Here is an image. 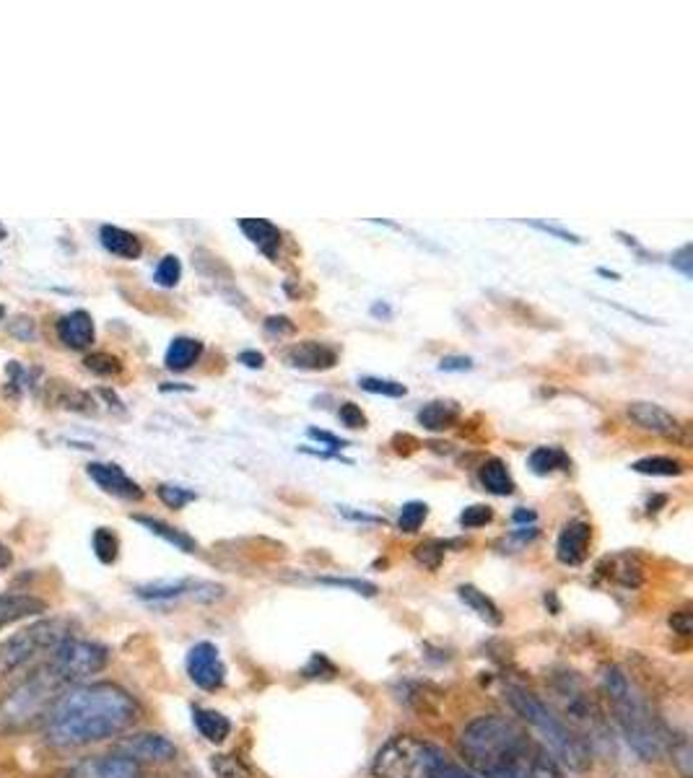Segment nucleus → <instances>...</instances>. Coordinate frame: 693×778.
<instances>
[{
	"mask_svg": "<svg viewBox=\"0 0 693 778\" xmlns=\"http://www.w3.org/2000/svg\"><path fill=\"white\" fill-rule=\"evenodd\" d=\"M187 675L200 691H219L226 680V664L221 659L219 649L211 641H200L187 651L185 659Z\"/></svg>",
	"mask_w": 693,
	"mask_h": 778,
	"instance_id": "obj_10",
	"label": "nucleus"
},
{
	"mask_svg": "<svg viewBox=\"0 0 693 778\" xmlns=\"http://www.w3.org/2000/svg\"><path fill=\"white\" fill-rule=\"evenodd\" d=\"M670 625H673L676 634L689 636L691 630H693V623H691V610H689V608H683V610H678V613L670 615Z\"/></svg>",
	"mask_w": 693,
	"mask_h": 778,
	"instance_id": "obj_46",
	"label": "nucleus"
},
{
	"mask_svg": "<svg viewBox=\"0 0 693 778\" xmlns=\"http://www.w3.org/2000/svg\"><path fill=\"white\" fill-rule=\"evenodd\" d=\"M374 778H475L432 742L398 734L379 747L372 763Z\"/></svg>",
	"mask_w": 693,
	"mask_h": 778,
	"instance_id": "obj_5",
	"label": "nucleus"
},
{
	"mask_svg": "<svg viewBox=\"0 0 693 778\" xmlns=\"http://www.w3.org/2000/svg\"><path fill=\"white\" fill-rule=\"evenodd\" d=\"M133 519H136V522L141 524V527H145V530H149L151 534H156V538H162L164 543L175 545L177 551H183V553H196V551H198V543L190 538V534L183 532V530H177V527L162 522V519L143 517V514H136Z\"/></svg>",
	"mask_w": 693,
	"mask_h": 778,
	"instance_id": "obj_26",
	"label": "nucleus"
},
{
	"mask_svg": "<svg viewBox=\"0 0 693 778\" xmlns=\"http://www.w3.org/2000/svg\"><path fill=\"white\" fill-rule=\"evenodd\" d=\"M158 493V498L169 506V509H183V506H187L190 502H196L198 498V493L196 491H190V488H183V485H172V483H162L156 488Z\"/></svg>",
	"mask_w": 693,
	"mask_h": 778,
	"instance_id": "obj_35",
	"label": "nucleus"
},
{
	"mask_svg": "<svg viewBox=\"0 0 693 778\" xmlns=\"http://www.w3.org/2000/svg\"><path fill=\"white\" fill-rule=\"evenodd\" d=\"M62 638H68V623L60 621V617H50V621L26 625L19 634L0 641V680L16 675L19 670L30 667L34 659L52 651Z\"/></svg>",
	"mask_w": 693,
	"mask_h": 778,
	"instance_id": "obj_7",
	"label": "nucleus"
},
{
	"mask_svg": "<svg viewBox=\"0 0 693 778\" xmlns=\"http://www.w3.org/2000/svg\"><path fill=\"white\" fill-rule=\"evenodd\" d=\"M462 410L457 402L453 400H432L426 402L424 408L419 410V423L426 431H434V434H439V431L453 428L457 421H460Z\"/></svg>",
	"mask_w": 693,
	"mask_h": 778,
	"instance_id": "obj_22",
	"label": "nucleus"
},
{
	"mask_svg": "<svg viewBox=\"0 0 693 778\" xmlns=\"http://www.w3.org/2000/svg\"><path fill=\"white\" fill-rule=\"evenodd\" d=\"M158 389H162V392H172V389H175V392H192V387L185 385H162Z\"/></svg>",
	"mask_w": 693,
	"mask_h": 778,
	"instance_id": "obj_53",
	"label": "nucleus"
},
{
	"mask_svg": "<svg viewBox=\"0 0 693 778\" xmlns=\"http://www.w3.org/2000/svg\"><path fill=\"white\" fill-rule=\"evenodd\" d=\"M45 610H47V602L34 594H26V592L0 594V630L9 628V625L19 621H26V617L42 615Z\"/></svg>",
	"mask_w": 693,
	"mask_h": 778,
	"instance_id": "obj_19",
	"label": "nucleus"
},
{
	"mask_svg": "<svg viewBox=\"0 0 693 778\" xmlns=\"http://www.w3.org/2000/svg\"><path fill=\"white\" fill-rule=\"evenodd\" d=\"M670 266H673L676 270H681L683 278H689L691 281V275H693V268H691V245H685L678 249V252L670 257Z\"/></svg>",
	"mask_w": 693,
	"mask_h": 778,
	"instance_id": "obj_45",
	"label": "nucleus"
},
{
	"mask_svg": "<svg viewBox=\"0 0 693 778\" xmlns=\"http://www.w3.org/2000/svg\"><path fill=\"white\" fill-rule=\"evenodd\" d=\"M99 241L109 255L122 257V260H138V257L143 255V241L138 239L133 232H125L120 226H113V224L102 226Z\"/></svg>",
	"mask_w": 693,
	"mask_h": 778,
	"instance_id": "obj_21",
	"label": "nucleus"
},
{
	"mask_svg": "<svg viewBox=\"0 0 693 778\" xmlns=\"http://www.w3.org/2000/svg\"><path fill=\"white\" fill-rule=\"evenodd\" d=\"M296 330V325L291 322L289 317H268L266 319V332L268 335H291Z\"/></svg>",
	"mask_w": 693,
	"mask_h": 778,
	"instance_id": "obj_44",
	"label": "nucleus"
},
{
	"mask_svg": "<svg viewBox=\"0 0 693 778\" xmlns=\"http://www.w3.org/2000/svg\"><path fill=\"white\" fill-rule=\"evenodd\" d=\"M141 719V706L115 683H81L55 700L45 721L50 745L75 750L125 734Z\"/></svg>",
	"mask_w": 693,
	"mask_h": 778,
	"instance_id": "obj_1",
	"label": "nucleus"
},
{
	"mask_svg": "<svg viewBox=\"0 0 693 778\" xmlns=\"http://www.w3.org/2000/svg\"><path fill=\"white\" fill-rule=\"evenodd\" d=\"M457 597H460V600L466 602L481 621H486L489 625H502L504 615L502 610H498V604L491 600V597H486V592H481V589L473 587V584H462V587H457Z\"/></svg>",
	"mask_w": 693,
	"mask_h": 778,
	"instance_id": "obj_27",
	"label": "nucleus"
},
{
	"mask_svg": "<svg viewBox=\"0 0 693 778\" xmlns=\"http://www.w3.org/2000/svg\"><path fill=\"white\" fill-rule=\"evenodd\" d=\"M86 475L99 485L104 493L109 496L122 498V502H141L143 488L138 485L133 478L125 475V470L115 462H92L86 464Z\"/></svg>",
	"mask_w": 693,
	"mask_h": 778,
	"instance_id": "obj_13",
	"label": "nucleus"
},
{
	"mask_svg": "<svg viewBox=\"0 0 693 778\" xmlns=\"http://www.w3.org/2000/svg\"><path fill=\"white\" fill-rule=\"evenodd\" d=\"M179 278H183V262H179L177 255H166L162 257V262H158L154 270V283L162 288H175L179 283Z\"/></svg>",
	"mask_w": 693,
	"mask_h": 778,
	"instance_id": "obj_33",
	"label": "nucleus"
},
{
	"mask_svg": "<svg viewBox=\"0 0 693 778\" xmlns=\"http://www.w3.org/2000/svg\"><path fill=\"white\" fill-rule=\"evenodd\" d=\"M216 589V584H198L190 579H179V581H154V584H143V587H136V594L145 602H169L177 600L183 594H196L200 600H208L203 592H211Z\"/></svg>",
	"mask_w": 693,
	"mask_h": 778,
	"instance_id": "obj_17",
	"label": "nucleus"
},
{
	"mask_svg": "<svg viewBox=\"0 0 693 778\" xmlns=\"http://www.w3.org/2000/svg\"><path fill=\"white\" fill-rule=\"evenodd\" d=\"M307 434H309V439H315V441L325 444V447H330L332 451H341V449L349 447V441L341 439V436L330 434V431H322V428H309Z\"/></svg>",
	"mask_w": 693,
	"mask_h": 778,
	"instance_id": "obj_43",
	"label": "nucleus"
},
{
	"mask_svg": "<svg viewBox=\"0 0 693 778\" xmlns=\"http://www.w3.org/2000/svg\"><path fill=\"white\" fill-rule=\"evenodd\" d=\"M632 470L639 472V475L676 478V475H683L685 464L681 460H673V457H644V460H636L632 464Z\"/></svg>",
	"mask_w": 693,
	"mask_h": 778,
	"instance_id": "obj_28",
	"label": "nucleus"
},
{
	"mask_svg": "<svg viewBox=\"0 0 693 778\" xmlns=\"http://www.w3.org/2000/svg\"><path fill=\"white\" fill-rule=\"evenodd\" d=\"M286 364L294 366V369L328 372L338 364V351L330 349L328 343L304 340V343L291 345V349L286 351Z\"/></svg>",
	"mask_w": 693,
	"mask_h": 778,
	"instance_id": "obj_15",
	"label": "nucleus"
},
{
	"mask_svg": "<svg viewBox=\"0 0 693 778\" xmlns=\"http://www.w3.org/2000/svg\"><path fill=\"white\" fill-rule=\"evenodd\" d=\"M66 680L50 662H45L37 672L21 680L5 698H0V732L19 734L34 727H45L55 700L68 691Z\"/></svg>",
	"mask_w": 693,
	"mask_h": 778,
	"instance_id": "obj_6",
	"label": "nucleus"
},
{
	"mask_svg": "<svg viewBox=\"0 0 693 778\" xmlns=\"http://www.w3.org/2000/svg\"><path fill=\"white\" fill-rule=\"evenodd\" d=\"M592 543V527L582 519H572L564 524L556 540V558L564 566H582Z\"/></svg>",
	"mask_w": 693,
	"mask_h": 778,
	"instance_id": "obj_14",
	"label": "nucleus"
},
{
	"mask_svg": "<svg viewBox=\"0 0 693 778\" xmlns=\"http://www.w3.org/2000/svg\"><path fill=\"white\" fill-rule=\"evenodd\" d=\"M58 335L62 340V345H68L71 351L92 349L96 335L92 315L83 309H73L68 311V315H62L58 322Z\"/></svg>",
	"mask_w": 693,
	"mask_h": 778,
	"instance_id": "obj_16",
	"label": "nucleus"
},
{
	"mask_svg": "<svg viewBox=\"0 0 693 778\" xmlns=\"http://www.w3.org/2000/svg\"><path fill=\"white\" fill-rule=\"evenodd\" d=\"M460 755L481 778H566L561 763L509 717H478L462 729Z\"/></svg>",
	"mask_w": 693,
	"mask_h": 778,
	"instance_id": "obj_2",
	"label": "nucleus"
},
{
	"mask_svg": "<svg viewBox=\"0 0 693 778\" xmlns=\"http://www.w3.org/2000/svg\"><path fill=\"white\" fill-rule=\"evenodd\" d=\"M445 547L447 545L442 540H428V543L415 547V561L434 571V568H439L442 558H445Z\"/></svg>",
	"mask_w": 693,
	"mask_h": 778,
	"instance_id": "obj_36",
	"label": "nucleus"
},
{
	"mask_svg": "<svg viewBox=\"0 0 693 778\" xmlns=\"http://www.w3.org/2000/svg\"><path fill=\"white\" fill-rule=\"evenodd\" d=\"M3 315H5V307H3V304H0V319H3Z\"/></svg>",
	"mask_w": 693,
	"mask_h": 778,
	"instance_id": "obj_56",
	"label": "nucleus"
},
{
	"mask_svg": "<svg viewBox=\"0 0 693 778\" xmlns=\"http://www.w3.org/2000/svg\"><path fill=\"white\" fill-rule=\"evenodd\" d=\"M239 364H245L247 369H262V366H266V356H262V353H258V351H242Z\"/></svg>",
	"mask_w": 693,
	"mask_h": 778,
	"instance_id": "obj_48",
	"label": "nucleus"
},
{
	"mask_svg": "<svg viewBox=\"0 0 693 778\" xmlns=\"http://www.w3.org/2000/svg\"><path fill=\"white\" fill-rule=\"evenodd\" d=\"M200 356H203V343H200V340L175 338L169 343V349H166L164 364H166V369H172V372H187Z\"/></svg>",
	"mask_w": 693,
	"mask_h": 778,
	"instance_id": "obj_25",
	"label": "nucleus"
},
{
	"mask_svg": "<svg viewBox=\"0 0 693 778\" xmlns=\"http://www.w3.org/2000/svg\"><path fill=\"white\" fill-rule=\"evenodd\" d=\"M530 470L536 475H549L553 470H569V457L556 447H538L530 455Z\"/></svg>",
	"mask_w": 693,
	"mask_h": 778,
	"instance_id": "obj_29",
	"label": "nucleus"
},
{
	"mask_svg": "<svg viewBox=\"0 0 693 778\" xmlns=\"http://www.w3.org/2000/svg\"><path fill=\"white\" fill-rule=\"evenodd\" d=\"M138 778H158V776H138Z\"/></svg>",
	"mask_w": 693,
	"mask_h": 778,
	"instance_id": "obj_57",
	"label": "nucleus"
},
{
	"mask_svg": "<svg viewBox=\"0 0 693 778\" xmlns=\"http://www.w3.org/2000/svg\"><path fill=\"white\" fill-rule=\"evenodd\" d=\"M525 224L532 226V228H538V232H543V234H549L553 236V239H561V241H569V245H582V239L577 234H572V232H566V228H561V226H553V224H545V221H528L525 219Z\"/></svg>",
	"mask_w": 693,
	"mask_h": 778,
	"instance_id": "obj_42",
	"label": "nucleus"
},
{
	"mask_svg": "<svg viewBox=\"0 0 693 778\" xmlns=\"http://www.w3.org/2000/svg\"><path fill=\"white\" fill-rule=\"evenodd\" d=\"M442 372H470L473 369V358L468 356H445L439 364Z\"/></svg>",
	"mask_w": 693,
	"mask_h": 778,
	"instance_id": "obj_47",
	"label": "nucleus"
},
{
	"mask_svg": "<svg viewBox=\"0 0 693 778\" xmlns=\"http://www.w3.org/2000/svg\"><path fill=\"white\" fill-rule=\"evenodd\" d=\"M211 768L216 770L219 778H249L247 768L237 758H232V755H213Z\"/></svg>",
	"mask_w": 693,
	"mask_h": 778,
	"instance_id": "obj_38",
	"label": "nucleus"
},
{
	"mask_svg": "<svg viewBox=\"0 0 693 778\" xmlns=\"http://www.w3.org/2000/svg\"><path fill=\"white\" fill-rule=\"evenodd\" d=\"M9 332L21 343H32L34 338H37V322H34L32 317H16L13 322H9Z\"/></svg>",
	"mask_w": 693,
	"mask_h": 778,
	"instance_id": "obj_40",
	"label": "nucleus"
},
{
	"mask_svg": "<svg viewBox=\"0 0 693 778\" xmlns=\"http://www.w3.org/2000/svg\"><path fill=\"white\" fill-rule=\"evenodd\" d=\"M478 481H481V485L489 493H494V496H512V493H515L512 472L507 470V464L498 460V457H491V460L481 464V470H478Z\"/></svg>",
	"mask_w": 693,
	"mask_h": 778,
	"instance_id": "obj_24",
	"label": "nucleus"
},
{
	"mask_svg": "<svg viewBox=\"0 0 693 778\" xmlns=\"http://www.w3.org/2000/svg\"><path fill=\"white\" fill-rule=\"evenodd\" d=\"M320 584H328V587L351 589V592L364 594V597H374V594H377V584L364 581V579H332V576H320Z\"/></svg>",
	"mask_w": 693,
	"mask_h": 778,
	"instance_id": "obj_39",
	"label": "nucleus"
},
{
	"mask_svg": "<svg viewBox=\"0 0 693 778\" xmlns=\"http://www.w3.org/2000/svg\"><path fill=\"white\" fill-rule=\"evenodd\" d=\"M83 366L96 377H117L122 372V361L113 356V353H89L83 358Z\"/></svg>",
	"mask_w": 693,
	"mask_h": 778,
	"instance_id": "obj_32",
	"label": "nucleus"
},
{
	"mask_svg": "<svg viewBox=\"0 0 693 778\" xmlns=\"http://www.w3.org/2000/svg\"><path fill=\"white\" fill-rule=\"evenodd\" d=\"M117 753L136 761L138 766L141 763H169L177 758V745L158 732H138L117 742Z\"/></svg>",
	"mask_w": 693,
	"mask_h": 778,
	"instance_id": "obj_11",
	"label": "nucleus"
},
{
	"mask_svg": "<svg viewBox=\"0 0 693 778\" xmlns=\"http://www.w3.org/2000/svg\"><path fill=\"white\" fill-rule=\"evenodd\" d=\"M515 522H517V524H522V522H536V511L517 509V511H515Z\"/></svg>",
	"mask_w": 693,
	"mask_h": 778,
	"instance_id": "obj_50",
	"label": "nucleus"
},
{
	"mask_svg": "<svg viewBox=\"0 0 693 778\" xmlns=\"http://www.w3.org/2000/svg\"><path fill=\"white\" fill-rule=\"evenodd\" d=\"M341 514H343V517L353 519V522H369V524H379V522H383V519H379V517H372V514H364V511H351V506H341Z\"/></svg>",
	"mask_w": 693,
	"mask_h": 778,
	"instance_id": "obj_49",
	"label": "nucleus"
},
{
	"mask_svg": "<svg viewBox=\"0 0 693 778\" xmlns=\"http://www.w3.org/2000/svg\"><path fill=\"white\" fill-rule=\"evenodd\" d=\"M192 724L208 742L213 745H221L228 734H232V721H228L221 711H213V708L196 706L192 708Z\"/></svg>",
	"mask_w": 693,
	"mask_h": 778,
	"instance_id": "obj_23",
	"label": "nucleus"
},
{
	"mask_svg": "<svg viewBox=\"0 0 693 778\" xmlns=\"http://www.w3.org/2000/svg\"><path fill=\"white\" fill-rule=\"evenodd\" d=\"M600 685H602V693H606L608 704L613 708L615 724L621 727L629 747L647 763L660 758L662 755L660 727H657L647 700L639 696V691H636L626 672H623L619 664H606L600 670Z\"/></svg>",
	"mask_w": 693,
	"mask_h": 778,
	"instance_id": "obj_4",
	"label": "nucleus"
},
{
	"mask_svg": "<svg viewBox=\"0 0 693 778\" xmlns=\"http://www.w3.org/2000/svg\"><path fill=\"white\" fill-rule=\"evenodd\" d=\"M629 419H632L642 431L657 436H676L678 434V419L668 410L655 405V402H632L629 405Z\"/></svg>",
	"mask_w": 693,
	"mask_h": 778,
	"instance_id": "obj_18",
	"label": "nucleus"
},
{
	"mask_svg": "<svg viewBox=\"0 0 693 778\" xmlns=\"http://www.w3.org/2000/svg\"><path fill=\"white\" fill-rule=\"evenodd\" d=\"M141 766L136 761L125 758L120 753L113 755H92L83 758L66 770L62 778H138Z\"/></svg>",
	"mask_w": 693,
	"mask_h": 778,
	"instance_id": "obj_12",
	"label": "nucleus"
},
{
	"mask_svg": "<svg viewBox=\"0 0 693 778\" xmlns=\"http://www.w3.org/2000/svg\"><path fill=\"white\" fill-rule=\"evenodd\" d=\"M553 693H556V700L561 706V714H564L566 724H582V727H600L598 708H595L592 698L587 696V691L582 687V680L572 672H564V675L553 677Z\"/></svg>",
	"mask_w": 693,
	"mask_h": 778,
	"instance_id": "obj_9",
	"label": "nucleus"
},
{
	"mask_svg": "<svg viewBox=\"0 0 693 778\" xmlns=\"http://www.w3.org/2000/svg\"><path fill=\"white\" fill-rule=\"evenodd\" d=\"M338 415H341L345 428H353V431L366 428V415H364V410L356 405V402H343L341 410H338Z\"/></svg>",
	"mask_w": 693,
	"mask_h": 778,
	"instance_id": "obj_41",
	"label": "nucleus"
},
{
	"mask_svg": "<svg viewBox=\"0 0 693 778\" xmlns=\"http://www.w3.org/2000/svg\"><path fill=\"white\" fill-rule=\"evenodd\" d=\"M55 670L60 672V677L66 680L68 685H81L83 680L99 675L104 667L109 664V651L107 646L96 644V641H83V638H62V641L50 651V659H47Z\"/></svg>",
	"mask_w": 693,
	"mask_h": 778,
	"instance_id": "obj_8",
	"label": "nucleus"
},
{
	"mask_svg": "<svg viewBox=\"0 0 693 778\" xmlns=\"http://www.w3.org/2000/svg\"><path fill=\"white\" fill-rule=\"evenodd\" d=\"M428 517V506L424 502H408L403 509H400L398 517V530L400 532H419L421 524L426 522Z\"/></svg>",
	"mask_w": 693,
	"mask_h": 778,
	"instance_id": "obj_31",
	"label": "nucleus"
},
{
	"mask_svg": "<svg viewBox=\"0 0 693 778\" xmlns=\"http://www.w3.org/2000/svg\"><path fill=\"white\" fill-rule=\"evenodd\" d=\"M372 315H374V317H387V319H390V317H392V309L387 307V304H374Z\"/></svg>",
	"mask_w": 693,
	"mask_h": 778,
	"instance_id": "obj_51",
	"label": "nucleus"
},
{
	"mask_svg": "<svg viewBox=\"0 0 693 778\" xmlns=\"http://www.w3.org/2000/svg\"><path fill=\"white\" fill-rule=\"evenodd\" d=\"M92 545H94V555L104 566H113L117 555H120V540H117V534L109 530V527H99V530L94 532Z\"/></svg>",
	"mask_w": 693,
	"mask_h": 778,
	"instance_id": "obj_30",
	"label": "nucleus"
},
{
	"mask_svg": "<svg viewBox=\"0 0 693 778\" xmlns=\"http://www.w3.org/2000/svg\"><path fill=\"white\" fill-rule=\"evenodd\" d=\"M5 236H9V232H5V226H3V224H0V241H3V239H5Z\"/></svg>",
	"mask_w": 693,
	"mask_h": 778,
	"instance_id": "obj_55",
	"label": "nucleus"
},
{
	"mask_svg": "<svg viewBox=\"0 0 693 778\" xmlns=\"http://www.w3.org/2000/svg\"><path fill=\"white\" fill-rule=\"evenodd\" d=\"M359 387H362L364 392L383 394V398H406V394H408V387L400 385V381H395V379L362 377V379H359Z\"/></svg>",
	"mask_w": 693,
	"mask_h": 778,
	"instance_id": "obj_34",
	"label": "nucleus"
},
{
	"mask_svg": "<svg viewBox=\"0 0 693 778\" xmlns=\"http://www.w3.org/2000/svg\"><path fill=\"white\" fill-rule=\"evenodd\" d=\"M598 273H600V275H606V278H613V281H619V278H621L619 273H611V270H606V268H600Z\"/></svg>",
	"mask_w": 693,
	"mask_h": 778,
	"instance_id": "obj_54",
	"label": "nucleus"
},
{
	"mask_svg": "<svg viewBox=\"0 0 693 778\" xmlns=\"http://www.w3.org/2000/svg\"><path fill=\"white\" fill-rule=\"evenodd\" d=\"M239 228L245 232L247 239L268 257V260H275V257H279V247L283 241L279 226L270 224L266 219H242Z\"/></svg>",
	"mask_w": 693,
	"mask_h": 778,
	"instance_id": "obj_20",
	"label": "nucleus"
},
{
	"mask_svg": "<svg viewBox=\"0 0 693 778\" xmlns=\"http://www.w3.org/2000/svg\"><path fill=\"white\" fill-rule=\"evenodd\" d=\"M11 566V551L5 545H0V574H3V568Z\"/></svg>",
	"mask_w": 693,
	"mask_h": 778,
	"instance_id": "obj_52",
	"label": "nucleus"
},
{
	"mask_svg": "<svg viewBox=\"0 0 693 778\" xmlns=\"http://www.w3.org/2000/svg\"><path fill=\"white\" fill-rule=\"evenodd\" d=\"M504 698L512 711L532 729V738L561 763V768L585 774L592 766V750L587 740L572 724H566L561 714L553 711L543 698L522 685L504 687Z\"/></svg>",
	"mask_w": 693,
	"mask_h": 778,
	"instance_id": "obj_3",
	"label": "nucleus"
},
{
	"mask_svg": "<svg viewBox=\"0 0 693 778\" xmlns=\"http://www.w3.org/2000/svg\"><path fill=\"white\" fill-rule=\"evenodd\" d=\"M491 519H494V511H491V506H486V504H473V506H468V509L460 514V524L466 527V530H478V527H486Z\"/></svg>",
	"mask_w": 693,
	"mask_h": 778,
	"instance_id": "obj_37",
	"label": "nucleus"
}]
</instances>
